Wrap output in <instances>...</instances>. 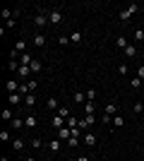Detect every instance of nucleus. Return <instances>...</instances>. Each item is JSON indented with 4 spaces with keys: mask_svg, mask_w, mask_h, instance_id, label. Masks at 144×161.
I'll list each match as a JSON object with an SVG mask.
<instances>
[{
    "mask_svg": "<svg viewBox=\"0 0 144 161\" xmlns=\"http://www.w3.org/2000/svg\"><path fill=\"white\" fill-rule=\"evenodd\" d=\"M137 10H139V5H137V3H132V5H127L125 10H120V14H118V19H120V22H127V19L132 17V14L137 12Z\"/></svg>",
    "mask_w": 144,
    "mask_h": 161,
    "instance_id": "1",
    "label": "nucleus"
},
{
    "mask_svg": "<svg viewBox=\"0 0 144 161\" xmlns=\"http://www.w3.org/2000/svg\"><path fill=\"white\" fill-rule=\"evenodd\" d=\"M94 123H96L94 113H87V115H84V120H79V130H89Z\"/></svg>",
    "mask_w": 144,
    "mask_h": 161,
    "instance_id": "2",
    "label": "nucleus"
},
{
    "mask_svg": "<svg viewBox=\"0 0 144 161\" xmlns=\"http://www.w3.org/2000/svg\"><path fill=\"white\" fill-rule=\"evenodd\" d=\"M34 24H36L39 29H43V27L48 24V14H46V12H36V14H34Z\"/></svg>",
    "mask_w": 144,
    "mask_h": 161,
    "instance_id": "3",
    "label": "nucleus"
},
{
    "mask_svg": "<svg viewBox=\"0 0 144 161\" xmlns=\"http://www.w3.org/2000/svg\"><path fill=\"white\" fill-rule=\"evenodd\" d=\"M48 22H51V24H60V22H62V12L53 7V10L48 12Z\"/></svg>",
    "mask_w": 144,
    "mask_h": 161,
    "instance_id": "4",
    "label": "nucleus"
},
{
    "mask_svg": "<svg viewBox=\"0 0 144 161\" xmlns=\"http://www.w3.org/2000/svg\"><path fill=\"white\" fill-rule=\"evenodd\" d=\"M82 144H87V147H96V135L94 132H84Z\"/></svg>",
    "mask_w": 144,
    "mask_h": 161,
    "instance_id": "5",
    "label": "nucleus"
},
{
    "mask_svg": "<svg viewBox=\"0 0 144 161\" xmlns=\"http://www.w3.org/2000/svg\"><path fill=\"white\" fill-rule=\"evenodd\" d=\"M70 137H72V130H70L67 125H65V128H60V130H58V140H62V142H67Z\"/></svg>",
    "mask_w": 144,
    "mask_h": 161,
    "instance_id": "6",
    "label": "nucleus"
},
{
    "mask_svg": "<svg viewBox=\"0 0 144 161\" xmlns=\"http://www.w3.org/2000/svg\"><path fill=\"white\" fill-rule=\"evenodd\" d=\"M39 125V118H36L34 113H29L27 118H24V128H36Z\"/></svg>",
    "mask_w": 144,
    "mask_h": 161,
    "instance_id": "7",
    "label": "nucleus"
},
{
    "mask_svg": "<svg viewBox=\"0 0 144 161\" xmlns=\"http://www.w3.org/2000/svg\"><path fill=\"white\" fill-rule=\"evenodd\" d=\"M72 101H75V103H79V106H82V103H87V92H75V94H72Z\"/></svg>",
    "mask_w": 144,
    "mask_h": 161,
    "instance_id": "8",
    "label": "nucleus"
},
{
    "mask_svg": "<svg viewBox=\"0 0 144 161\" xmlns=\"http://www.w3.org/2000/svg\"><path fill=\"white\" fill-rule=\"evenodd\" d=\"M60 147H62V140H51V142H48V149H51L53 154H58V152H60Z\"/></svg>",
    "mask_w": 144,
    "mask_h": 161,
    "instance_id": "9",
    "label": "nucleus"
},
{
    "mask_svg": "<svg viewBox=\"0 0 144 161\" xmlns=\"http://www.w3.org/2000/svg\"><path fill=\"white\" fill-rule=\"evenodd\" d=\"M65 123H67V120H62L60 115L55 113V115H53V120H51V125H53L55 130H60V128H65Z\"/></svg>",
    "mask_w": 144,
    "mask_h": 161,
    "instance_id": "10",
    "label": "nucleus"
},
{
    "mask_svg": "<svg viewBox=\"0 0 144 161\" xmlns=\"http://www.w3.org/2000/svg\"><path fill=\"white\" fill-rule=\"evenodd\" d=\"M5 87H7L10 94H14V92H19V82H17V80H10V82H5Z\"/></svg>",
    "mask_w": 144,
    "mask_h": 161,
    "instance_id": "11",
    "label": "nucleus"
},
{
    "mask_svg": "<svg viewBox=\"0 0 144 161\" xmlns=\"http://www.w3.org/2000/svg\"><path fill=\"white\" fill-rule=\"evenodd\" d=\"M7 101H10V103H12V106H17V103H19V101H24V96H22L19 92H14V94H10V96H7Z\"/></svg>",
    "mask_w": 144,
    "mask_h": 161,
    "instance_id": "12",
    "label": "nucleus"
},
{
    "mask_svg": "<svg viewBox=\"0 0 144 161\" xmlns=\"http://www.w3.org/2000/svg\"><path fill=\"white\" fill-rule=\"evenodd\" d=\"M17 75H19L22 80H24V77H29V75H31V65H19V70H17Z\"/></svg>",
    "mask_w": 144,
    "mask_h": 161,
    "instance_id": "13",
    "label": "nucleus"
},
{
    "mask_svg": "<svg viewBox=\"0 0 144 161\" xmlns=\"http://www.w3.org/2000/svg\"><path fill=\"white\" fill-rule=\"evenodd\" d=\"M46 106H48V108H51V111H58V108H60V101L55 99V96H51V99H48V101H46Z\"/></svg>",
    "mask_w": 144,
    "mask_h": 161,
    "instance_id": "14",
    "label": "nucleus"
},
{
    "mask_svg": "<svg viewBox=\"0 0 144 161\" xmlns=\"http://www.w3.org/2000/svg\"><path fill=\"white\" fill-rule=\"evenodd\" d=\"M106 113H108V115H118V106H115V101H108V103H106Z\"/></svg>",
    "mask_w": 144,
    "mask_h": 161,
    "instance_id": "15",
    "label": "nucleus"
},
{
    "mask_svg": "<svg viewBox=\"0 0 144 161\" xmlns=\"http://www.w3.org/2000/svg\"><path fill=\"white\" fill-rule=\"evenodd\" d=\"M24 144H27V142L19 140V137H14V140H12V149H14V152H22V149H24Z\"/></svg>",
    "mask_w": 144,
    "mask_h": 161,
    "instance_id": "16",
    "label": "nucleus"
},
{
    "mask_svg": "<svg viewBox=\"0 0 144 161\" xmlns=\"http://www.w3.org/2000/svg\"><path fill=\"white\" fill-rule=\"evenodd\" d=\"M125 125V120H123V115L118 113V115H113V123H110V128H123Z\"/></svg>",
    "mask_w": 144,
    "mask_h": 161,
    "instance_id": "17",
    "label": "nucleus"
},
{
    "mask_svg": "<svg viewBox=\"0 0 144 161\" xmlns=\"http://www.w3.org/2000/svg\"><path fill=\"white\" fill-rule=\"evenodd\" d=\"M70 130H75V128H79V118H75V115H70L67 118V123H65Z\"/></svg>",
    "mask_w": 144,
    "mask_h": 161,
    "instance_id": "18",
    "label": "nucleus"
},
{
    "mask_svg": "<svg viewBox=\"0 0 144 161\" xmlns=\"http://www.w3.org/2000/svg\"><path fill=\"white\" fill-rule=\"evenodd\" d=\"M34 46H39V48L46 46V36H43V34H36L34 36Z\"/></svg>",
    "mask_w": 144,
    "mask_h": 161,
    "instance_id": "19",
    "label": "nucleus"
},
{
    "mask_svg": "<svg viewBox=\"0 0 144 161\" xmlns=\"http://www.w3.org/2000/svg\"><path fill=\"white\" fill-rule=\"evenodd\" d=\"M55 113L60 115L62 120H67V118H70V108H67V106H60V108H58V111H55Z\"/></svg>",
    "mask_w": 144,
    "mask_h": 161,
    "instance_id": "20",
    "label": "nucleus"
},
{
    "mask_svg": "<svg viewBox=\"0 0 144 161\" xmlns=\"http://www.w3.org/2000/svg\"><path fill=\"white\" fill-rule=\"evenodd\" d=\"M10 128H12V130H19V128H24V118H12Z\"/></svg>",
    "mask_w": 144,
    "mask_h": 161,
    "instance_id": "21",
    "label": "nucleus"
},
{
    "mask_svg": "<svg viewBox=\"0 0 144 161\" xmlns=\"http://www.w3.org/2000/svg\"><path fill=\"white\" fill-rule=\"evenodd\" d=\"M31 63H34V58H31L29 53H22L19 55V65H31Z\"/></svg>",
    "mask_w": 144,
    "mask_h": 161,
    "instance_id": "22",
    "label": "nucleus"
},
{
    "mask_svg": "<svg viewBox=\"0 0 144 161\" xmlns=\"http://www.w3.org/2000/svg\"><path fill=\"white\" fill-rule=\"evenodd\" d=\"M12 118H14L12 108H5V111H3V120H5V123H12Z\"/></svg>",
    "mask_w": 144,
    "mask_h": 161,
    "instance_id": "23",
    "label": "nucleus"
},
{
    "mask_svg": "<svg viewBox=\"0 0 144 161\" xmlns=\"http://www.w3.org/2000/svg\"><path fill=\"white\" fill-rule=\"evenodd\" d=\"M123 53L127 55V58H135V55H137V46H127V48L123 51Z\"/></svg>",
    "mask_w": 144,
    "mask_h": 161,
    "instance_id": "24",
    "label": "nucleus"
},
{
    "mask_svg": "<svg viewBox=\"0 0 144 161\" xmlns=\"http://www.w3.org/2000/svg\"><path fill=\"white\" fill-rule=\"evenodd\" d=\"M24 106H29V108H31V106H36V96H34V94L24 96Z\"/></svg>",
    "mask_w": 144,
    "mask_h": 161,
    "instance_id": "25",
    "label": "nucleus"
},
{
    "mask_svg": "<svg viewBox=\"0 0 144 161\" xmlns=\"http://www.w3.org/2000/svg\"><path fill=\"white\" fill-rule=\"evenodd\" d=\"M29 144H31L34 149H41L43 147V140H41V137H34V140H29Z\"/></svg>",
    "mask_w": 144,
    "mask_h": 161,
    "instance_id": "26",
    "label": "nucleus"
},
{
    "mask_svg": "<svg viewBox=\"0 0 144 161\" xmlns=\"http://www.w3.org/2000/svg\"><path fill=\"white\" fill-rule=\"evenodd\" d=\"M24 46H27V43H24V39H19V41H17V43H14V51H17V53H24Z\"/></svg>",
    "mask_w": 144,
    "mask_h": 161,
    "instance_id": "27",
    "label": "nucleus"
},
{
    "mask_svg": "<svg viewBox=\"0 0 144 161\" xmlns=\"http://www.w3.org/2000/svg\"><path fill=\"white\" fill-rule=\"evenodd\" d=\"M12 17H14V12L10 10V7H5V10H3V19H7V22H10Z\"/></svg>",
    "mask_w": 144,
    "mask_h": 161,
    "instance_id": "28",
    "label": "nucleus"
},
{
    "mask_svg": "<svg viewBox=\"0 0 144 161\" xmlns=\"http://www.w3.org/2000/svg\"><path fill=\"white\" fill-rule=\"evenodd\" d=\"M115 43H118V48H123V51H125V48H127V46H130V43H127V39H125V36H120V39H118Z\"/></svg>",
    "mask_w": 144,
    "mask_h": 161,
    "instance_id": "29",
    "label": "nucleus"
},
{
    "mask_svg": "<svg viewBox=\"0 0 144 161\" xmlns=\"http://www.w3.org/2000/svg\"><path fill=\"white\" fill-rule=\"evenodd\" d=\"M130 87L132 89H139V87H142V80H139V77H132V80H130Z\"/></svg>",
    "mask_w": 144,
    "mask_h": 161,
    "instance_id": "30",
    "label": "nucleus"
},
{
    "mask_svg": "<svg viewBox=\"0 0 144 161\" xmlns=\"http://www.w3.org/2000/svg\"><path fill=\"white\" fill-rule=\"evenodd\" d=\"M65 144H67V147H79V137H70Z\"/></svg>",
    "mask_w": 144,
    "mask_h": 161,
    "instance_id": "31",
    "label": "nucleus"
},
{
    "mask_svg": "<svg viewBox=\"0 0 144 161\" xmlns=\"http://www.w3.org/2000/svg\"><path fill=\"white\" fill-rule=\"evenodd\" d=\"M41 70H43V65H41L39 60H34V63H31V72H41Z\"/></svg>",
    "mask_w": 144,
    "mask_h": 161,
    "instance_id": "32",
    "label": "nucleus"
},
{
    "mask_svg": "<svg viewBox=\"0 0 144 161\" xmlns=\"http://www.w3.org/2000/svg\"><path fill=\"white\" fill-rule=\"evenodd\" d=\"M84 113H94V101H87V103H84Z\"/></svg>",
    "mask_w": 144,
    "mask_h": 161,
    "instance_id": "33",
    "label": "nucleus"
},
{
    "mask_svg": "<svg viewBox=\"0 0 144 161\" xmlns=\"http://www.w3.org/2000/svg\"><path fill=\"white\" fill-rule=\"evenodd\" d=\"M135 39H137V43L144 41V29H135Z\"/></svg>",
    "mask_w": 144,
    "mask_h": 161,
    "instance_id": "34",
    "label": "nucleus"
},
{
    "mask_svg": "<svg viewBox=\"0 0 144 161\" xmlns=\"http://www.w3.org/2000/svg\"><path fill=\"white\" fill-rule=\"evenodd\" d=\"M70 41H72V43H79V41H82V34H79V31H75L72 36H70Z\"/></svg>",
    "mask_w": 144,
    "mask_h": 161,
    "instance_id": "35",
    "label": "nucleus"
},
{
    "mask_svg": "<svg viewBox=\"0 0 144 161\" xmlns=\"http://www.w3.org/2000/svg\"><path fill=\"white\" fill-rule=\"evenodd\" d=\"M0 140H3V142H10V130H0Z\"/></svg>",
    "mask_w": 144,
    "mask_h": 161,
    "instance_id": "36",
    "label": "nucleus"
},
{
    "mask_svg": "<svg viewBox=\"0 0 144 161\" xmlns=\"http://www.w3.org/2000/svg\"><path fill=\"white\" fill-rule=\"evenodd\" d=\"M58 43H60V46H67V43H72V41H70V36H60Z\"/></svg>",
    "mask_w": 144,
    "mask_h": 161,
    "instance_id": "37",
    "label": "nucleus"
},
{
    "mask_svg": "<svg viewBox=\"0 0 144 161\" xmlns=\"http://www.w3.org/2000/svg\"><path fill=\"white\" fill-rule=\"evenodd\" d=\"M7 70H19V63H17V60H10V63H7Z\"/></svg>",
    "mask_w": 144,
    "mask_h": 161,
    "instance_id": "38",
    "label": "nucleus"
},
{
    "mask_svg": "<svg viewBox=\"0 0 144 161\" xmlns=\"http://www.w3.org/2000/svg\"><path fill=\"white\" fill-rule=\"evenodd\" d=\"M132 111H135V113H142V111H144V103H135V106H132Z\"/></svg>",
    "mask_w": 144,
    "mask_h": 161,
    "instance_id": "39",
    "label": "nucleus"
},
{
    "mask_svg": "<svg viewBox=\"0 0 144 161\" xmlns=\"http://www.w3.org/2000/svg\"><path fill=\"white\" fill-rule=\"evenodd\" d=\"M96 99V92L94 89H89V92H87V101H94Z\"/></svg>",
    "mask_w": 144,
    "mask_h": 161,
    "instance_id": "40",
    "label": "nucleus"
},
{
    "mask_svg": "<svg viewBox=\"0 0 144 161\" xmlns=\"http://www.w3.org/2000/svg\"><path fill=\"white\" fill-rule=\"evenodd\" d=\"M137 77H139V80H144V65L137 67Z\"/></svg>",
    "mask_w": 144,
    "mask_h": 161,
    "instance_id": "41",
    "label": "nucleus"
},
{
    "mask_svg": "<svg viewBox=\"0 0 144 161\" xmlns=\"http://www.w3.org/2000/svg\"><path fill=\"white\" fill-rule=\"evenodd\" d=\"M14 27H17V19H14V17H12V19L7 22V29H14Z\"/></svg>",
    "mask_w": 144,
    "mask_h": 161,
    "instance_id": "42",
    "label": "nucleus"
},
{
    "mask_svg": "<svg viewBox=\"0 0 144 161\" xmlns=\"http://www.w3.org/2000/svg\"><path fill=\"white\" fill-rule=\"evenodd\" d=\"M77 161H89V156H84V154H82V156H77Z\"/></svg>",
    "mask_w": 144,
    "mask_h": 161,
    "instance_id": "43",
    "label": "nucleus"
},
{
    "mask_svg": "<svg viewBox=\"0 0 144 161\" xmlns=\"http://www.w3.org/2000/svg\"><path fill=\"white\" fill-rule=\"evenodd\" d=\"M65 161H77V159H65Z\"/></svg>",
    "mask_w": 144,
    "mask_h": 161,
    "instance_id": "44",
    "label": "nucleus"
},
{
    "mask_svg": "<svg viewBox=\"0 0 144 161\" xmlns=\"http://www.w3.org/2000/svg\"><path fill=\"white\" fill-rule=\"evenodd\" d=\"M27 161H36V159H27Z\"/></svg>",
    "mask_w": 144,
    "mask_h": 161,
    "instance_id": "45",
    "label": "nucleus"
},
{
    "mask_svg": "<svg viewBox=\"0 0 144 161\" xmlns=\"http://www.w3.org/2000/svg\"><path fill=\"white\" fill-rule=\"evenodd\" d=\"M14 161H22V159H14Z\"/></svg>",
    "mask_w": 144,
    "mask_h": 161,
    "instance_id": "46",
    "label": "nucleus"
}]
</instances>
